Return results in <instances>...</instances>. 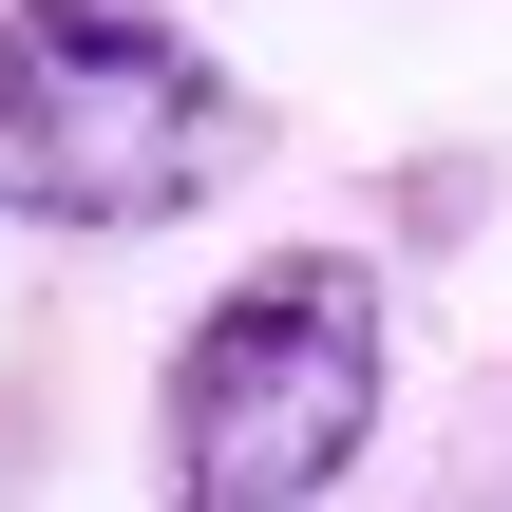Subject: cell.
<instances>
[{
  "mask_svg": "<svg viewBox=\"0 0 512 512\" xmlns=\"http://www.w3.org/2000/svg\"><path fill=\"white\" fill-rule=\"evenodd\" d=\"M266 152V114L228 95V57L171 0H0V209L19 228H171Z\"/></svg>",
  "mask_w": 512,
  "mask_h": 512,
  "instance_id": "obj_2",
  "label": "cell"
},
{
  "mask_svg": "<svg viewBox=\"0 0 512 512\" xmlns=\"http://www.w3.org/2000/svg\"><path fill=\"white\" fill-rule=\"evenodd\" d=\"M380 380H399V304L361 247H266L190 304L171 380H152V494L171 512H323L380 456Z\"/></svg>",
  "mask_w": 512,
  "mask_h": 512,
  "instance_id": "obj_1",
  "label": "cell"
}]
</instances>
